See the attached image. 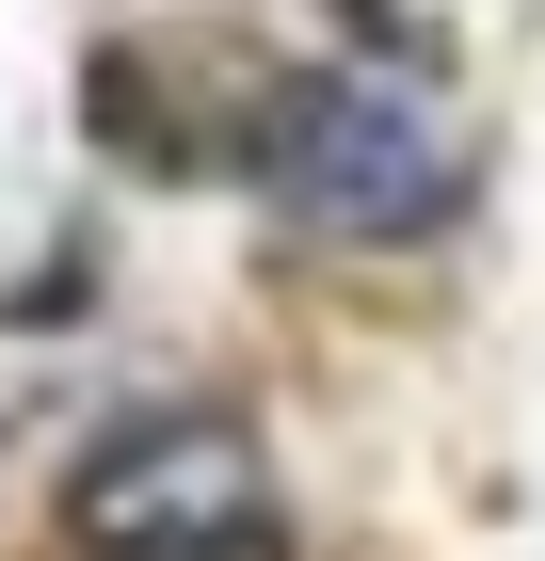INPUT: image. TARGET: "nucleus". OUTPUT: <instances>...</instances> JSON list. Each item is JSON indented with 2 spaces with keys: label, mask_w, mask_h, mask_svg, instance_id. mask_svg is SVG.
I'll list each match as a JSON object with an SVG mask.
<instances>
[{
  "label": "nucleus",
  "mask_w": 545,
  "mask_h": 561,
  "mask_svg": "<svg viewBox=\"0 0 545 561\" xmlns=\"http://www.w3.org/2000/svg\"><path fill=\"white\" fill-rule=\"evenodd\" d=\"M257 161H273L289 209L353 225V241H401V225H433L465 193V145L433 129L418 96H385V81H289L273 129H257Z\"/></svg>",
  "instance_id": "obj_1"
},
{
  "label": "nucleus",
  "mask_w": 545,
  "mask_h": 561,
  "mask_svg": "<svg viewBox=\"0 0 545 561\" xmlns=\"http://www.w3.org/2000/svg\"><path fill=\"white\" fill-rule=\"evenodd\" d=\"M81 529L113 561H241L257 546V449L225 417H161L81 481Z\"/></svg>",
  "instance_id": "obj_2"
}]
</instances>
